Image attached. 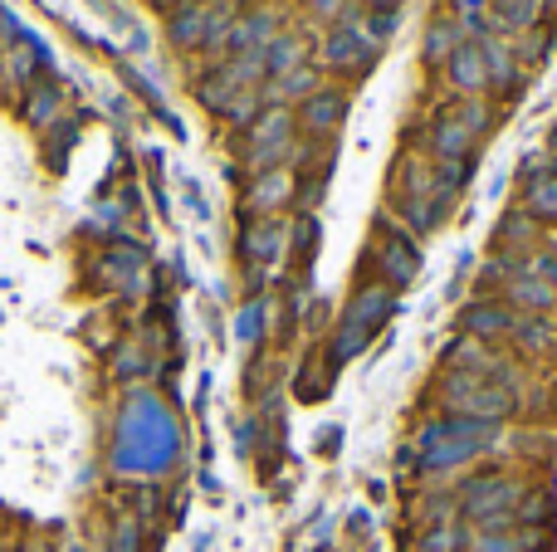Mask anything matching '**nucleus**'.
Returning <instances> with one entry per match:
<instances>
[{
	"label": "nucleus",
	"instance_id": "nucleus-17",
	"mask_svg": "<svg viewBox=\"0 0 557 552\" xmlns=\"http://www.w3.org/2000/svg\"><path fill=\"white\" fill-rule=\"evenodd\" d=\"M494 10L504 15L509 29H529L539 20V0H494Z\"/></svg>",
	"mask_w": 557,
	"mask_h": 552
},
{
	"label": "nucleus",
	"instance_id": "nucleus-15",
	"mask_svg": "<svg viewBox=\"0 0 557 552\" xmlns=\"http://www.w3.org/2000/svg\"><path fill=\"white\" fill-rule=\"evenodd\" d=\"M304 39H298V35H278L274 39V45L270 49H264V74H270V78H284V74H294V68H304Z\"/></svg>",
	"mask_w": 557,
	"mask_h": 552
},
{
	"label": "nucleus",
	"instance_id": "nucleus-20",
	"mask_svg": "<svg viewBox=\"0 0 557 552\" xmlns=\"http://www.w3.org/2000/svg\"><path fill=\"white\" fill-rule=\"evenodd\" d=\"M29 552H45V548H29Z\"/></svg>",
	"mask_w": 557,
	"mask_h": 552
},
{
	"label": "nucleus",
	"instance_id": "nucleus-5",
	"mask_svg": "<svg viewBox=\"0 0 557 552\" xmlns=\"http://www.w3.org/2000/svg\"><path fill=\"white\" fill-rule=\"evenodd\" d=\"M484 127H490V113H484L480 98H470V103H460L450 117L435 123V152H441L445 162H460V156L480 142Z\"/></svg>",
	"mask_w": 557,
	"mask_h": 552
},
{
	"label": "nucleus",
	"instance_id": "nucleus-16",
	"mask_svg": "<svg viewBox=\"0 0 557 552\" xmlns=\"http://www.w3.org/2000/svg\"><path fill=\"white\" fill-rule=\"evenodd\" d=\"M318 88V74L313 68H294V74H284V78H270V84H264V98H270L274 108H284L288 98H308Z\"/></svg>",
	"mask_w": 557,
	"mask_h": 552
},
{
	"label": "nucleus",
	"instance_id": "nucleus-9",
	"mask_svg": "<svg viewBox=\"0 0 557 552\" xmlns=\"http://www.w3.org/2000/svg\"><path fill=\"white\" fill-rule=\"evenodd\" d=\"M323 59L333 68L357 74V68H367L376 59V35H367V29H357V25L333 29V35H327V45H323Z\"/></svg>",
	"mask_w": 557,
	"mask_h": 552
},
{
	"label": "nucleus",
	"instance_id": "nucleus-2",
	"mask_svg": "<svg viewBox=\"0 0 557 552\" xmlns=\"http://www.w3.org/2000/svg\"><path fill=\"white\" fill-rule=\"evenodd\" d=\"M441 406L455 421H474V426H499L519 411V397L484 377H465V372H445L441 377Z\"/></svg>",
	"mask_w": 557,
	"mask_h": 552
},
{
	"label": "nucleus",
	"instance_id": "nucleus-7",
	"mask_svg": "<svg viewBox=\"0 0 557 552\" xmlns=\"http://www.w3.org/2000/svg\"><path fill=\"white\" fill-rule=\"evenodd\" d=\"M372 264H376V274H382L376 284H386V289L396 293V289H406V284L416 279V269H421V250H416V240L406 230H392V235H382Z\"/></svg>",
	"mask_w": 557,
	"mask_h": 552
},
{
	"label": "nucleus",
	"instance_id": "nucleus-10",
	"mask_svg": "<svg viewBox=\"0 0 557 552\" xmlns=\"http://www.w3.org/2000/svg\"><path fill=\"white\" fill-rule=\"evenodd\" d=\"M288 196H294V172H288V166H274V172H255L245 205H250L255 221H270L274 211L288 205Z\"/></svg>",
	"mask_w": 557,
	"mask_h": 552
},
{
	"label": "nucleus",
	"instance_id": "nucleus-3",
	"mask_svg": "<svg viewBox=\"0 0 557 552\" xmlns=\"http://www.w3.org/2000/svg\"><path fill=\"white\" fill-rule=\"evenodd\" d=\"M392 289L386 284H367V289L352 293V303H347L343 323H337V357H352V352H362L367 342H372V333L386 323V313H392Z\"/></svg>",
	"mask_w": 557,
	"mask_h": 552
},
{
	"label": "nucleus",
	"instance_id": "nucleus-13",
	"mask_svg": "<svg viewBox=\"0 0 557 552\" xmlns=\"http://www.w3.org/2000/svg\"><path fill=\"white\" fill-rule=\"evenodd\" d=\"M450 84L460 88V93H474V88L490 84V68H484V49L480 45L450 49Z\"/></svg>",
	"mask_w": 557,
	"mask_h": 552
},
{
	"label": "nucleus",
	"instance_id": "nucleus-18",
	"mask_svg": "<svg viewBox=\"0 0 557 552\" xmlns=\"http://www.w3.org/2000/svg\"><path fill=\"white\" fill-rule=\"evenodd\" d=\"M308 10L318 20H337V15H347V0H308Z\"/></svg>",
	"mask_w": 557,
	"mask_h": 552
},
{
	"label": "nucleus",
	"instance_id": "nucleus-14",
	"mask_svg": "<svg viewBox=\"0 0 557 552\" xmlns=\"http://www.w3.org/2000/svg\"><path fill=\"white\" fill-rule=\"evenodd\" d=\"M523 215L533 225H557V176H533L523 191Z\"/></svg>",
	"mask_w": 557,
	"mask_h": 552
},
{
	"label": "nucleus",
	"instance_id": "nucleus-12",
	"mask_svg": "<svg viewBox=\"0 0 557 552\" xmlns=\"http://www.w3.org/2000/svg\"><path fill=\"white\" fill-rule=\"evenodd\" d=\"M284 240H288L284 221H274V215H270V221H255L250 230H245L240 250H245V260H250V264H270V260H278Z\"/></svg>",
	"mask_w": 557,
	"mask_h": 552
},
{
	"label": "nucleus",
	"instance_id": "nucleus-8",
	"mask_svg": "<svg viewBox=\"0 0 557 552\" xmlns=\"http://www.w3.org/2000/svg\"><path fill=\"white\" fill-rule=\"evenodd\" d=\"M548 543L543 528H465V548L460 552H539Z\"/></svg>",
	"mask_w": 557,
	"mask_h": 552
},
{
	"label": "nucleus",
	"instance_id": "nucleus-19",
	"mask_svg": "<svg viewBox=\"0 0 557 552\" xmlns=\"http://www.w3.org/2000/svg\"><path fill=\"white\" fill-rule=\"evenodd\" d=\"M372 15H396V5H401V0H372Z\"/></svg>",
	"mask_w": 557,
	"mask_h": 552
},
{
	"label": "nucleus",
	"instance_id": "nucleus-1",
	"mask_svg": "<svg viewBox=\"0 0 557 552\" xmlns=\"http://www.w3.org/2000/svg\"><path fill=\"white\" fill-rule=\"evenodd\" d=\"M529 489V479L509 475V469H484L455 489V514L465 528H513Z\"/></svg>",
	"mask_w": 557,
	"mask_h": 552
},
{
	"label": "nucleus",
	"instance_id": "nucleus-11",
	"mask_svg": "<svg viewBox=\"0 0 557 552\" xmlns=\"http://www.w3.org/2000/svg\"><path fill=\"white\" fill-rule=\"evenodd\" d=\"M343 113H347V93L343 88H313V93L304 98V133L308 137H327L337 123H343Z\"/></svg>",
	"mask_w": 557,
	"mask_h": 552
},
{
	"label": "nucleus",
	"instance_id": "nucleus-6",
	"mask_svg": "<svg viewBox=\"0 0 557 552\" xmlns=\"http://www.w3.org/2000/svg\"><path fill=\"white\" fill-rule=\"evenodd\" d=\"M513 323H519V309H509V303H504L499 293H490V299H474V303H465V313H460V328H465V338L494 342V348H499L504 338H513Z\"/></svg>",
	"mask_w": 557,
	"mask_h": 552
},
{
	"label": "nucleus",
	"instance_id": "nucleus-4",
	"mask_svg": "<svg viewBox=\"0 0 557 552\" xmlns=\"http://www.w3.org/2000/svg\"><path fill=\"white\" fill-rule=\"evenodd\" d=\"M294 147V113L288 108H270L264 117L250 123V166L255 172H274Z\"/></svg>",
	"mask_w": 557,
	"mask_h": 552
}]
</instances>
